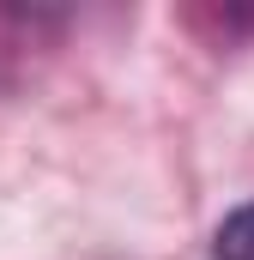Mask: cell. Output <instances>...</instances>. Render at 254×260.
I'll return each instance as SVG.
<instances>
[{
    "label": "cell",
    "instance_id": "obj_1",
    "mask_svg": "<svg viewBox=\"0 0 254 260\" xmlns=\"http://www.w3.org/2000/svg\"><path fill=\"white\" fill-rule=\"evenodd\" d=\"M212 260H254V200H248V206H236V212L218 224V236H212Z\"/></svg>",
    "mask_w": 254,
    "mask_h": 260
}]
</instances>
